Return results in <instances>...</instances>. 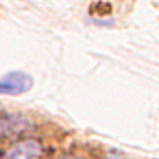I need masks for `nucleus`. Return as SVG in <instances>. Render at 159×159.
I'll return each mask as SVG.
<instances>
[{"instance_id":"1","label":"nucleus","mask_w":159,"mask_h":159,"mask_svg":"<svg viewBox=\"0 0 159 159\" xmlns=\"http://www.w3.org/2000/svg\"><path fill=\"white\" fill-rule=\"evenodd\" d=\"M31 87H33V78L29 74L14 71V73H9L2 78L0 91L6 95H19V94L29 91Z\"/></svg>"},{"instance_id":"2","label":"nucleus","mask_w":159,"mask_h":159,"mask_svg":"<svg viewBox=\"0 0 159 159\" xmlns=\"http://www.w3.org/2000/svg\"><path fill=\"white\" fill-rule=\"evenodd\" d=\"M41 153V148L34 141H21L11 146L3 159H37Z\"/></svg>"},{"instance_id":"3","label":"nucleus","mask_w":159,"mask_h":159,"mask_svg":"<svg viewBox=\"0 0 159 159\" xmlns=\"http://www.w3.org/2000/svg\"><path fill=\"white\" fill-rule=\"evenodd\" d=\"M61 159H77V158H61Z\"/></svg>"}]
</instances>
